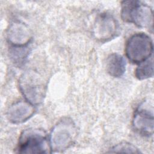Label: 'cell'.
I'll list each match as a JSON object with an SVG mask.
<instances>
[{"instance_id": "obj_1", "label": "cell", "mask_w": 154, "mask_h": 154, "mask_svg": "<svg viewBox=\"0 0 154 154\" xmlns=\"http://www.w3.org/2000/svg\"><path fill=\"white\" fill-rule=\"evenodd\" d=\"M121 17L124 22L153 30V11L147 4L135 0L122 1Z\"/></svg>"}, {"instance_id": "obj_2", "label": "cell", "mask_w": 154, "mask_h": 154, "mask_svg": "<svg viewBox=\"0 0 154 154\" xmlns=\"http://www.w3.org/2000/svg\"><path fill=\"white\" fill-rule=\"evenodd\" d=\"M76 136V128L73 120L67 117L62 119L54 125L49 136L52 152H61L69 148Z\"/></svg>"}, {"instance_id": "obj_3", "label": "cell", "mask_w": 154, "mask_h": 154, "mask_svg": "<svg viewBox=\"0 0 154 154\" xmlns=\"http://www.w3.org/2000/svg\"><path fill=\"white\" fill-rule=\"evenodd\" d=\"M17 152L20 153H52L49 137L38 129L23 131L19 138Z\"/></svg>"}, {"instance_id": "obj_4", "label": "cell", "mask_w": 154, "mask_h": 154, "mask_svg": "<svg viewBox=\"0 0 154 154\" xmlns=\"http://www.w3.org/2000/svg\"><path fill=\"white\" fill-rule=\"evenodd\" d=\"M19 89L25 99L34 105L43 102L46 85L42 77L34 70L25 72L19 79Z\"/></svg>"}, {"instance_id": "obj_5", "label": "cell", "mask_w": 154, "mask_h": 154, "mask_svg": "<svg viewBox=\"0 0 154 154\" xmlns=\"http://www.w3.org/2000/svg\"><path fill=\"white\" fill-rule=\"evenodd\" d=\"M153 42L145 33L139 32L131 35L125 45V54L130 62L139 64L152 56Z\"/></svg>"}, {"instance_id": "obj_6", "label": "cell", "mask_w": 154, "mask_h": 154, "mask_svg": "<svg viewBox=\"0 0 154 154\" xmlns=\"http://www.w3.org/2000/svg\"><path fill=\"white\" fill-rule=\"evenodd\" d=\"M92 32L96 40L102 42L109 41L119 34V23L111 14L101 13L94 20Z\"/></svg>"}, {"instance_id": "obj_7", "label": "cell", "mask_w": 154, "mask_h": 154, "mask_svg": "<svg viewBox=\"0 0 154 154\" xmlns=\"http://www.w3.org/2000/svg\"><path fill=\"white\" fill-rule=\"evenodd\" d=\"M132 127L137 132L143 136L152 135L153 133V108L147 107L145 103L140 105L134 112Z\"/></svg>"}, {"instance_id": "obj_8", "label": "cell", "mask_w": 154, "mask_h": 154, "mask_svg": "<svg viewBox=\"0 0 154 154\" xmlns=\"http://www.w3.org/2000/svg\"><path fill=\"white\" fill-rule=\"evenodd\" d=\"M8 42L13 47L27 46L32 39L30 29L23 23L19 21L11 22L6 32Z\"/></svg>"}, {"instance_id": "obj_9", "label": "cell", "mask_w": 154, "mask_h": 154, "mask_svg": "<svg viewBox=\"0 0 154 154\" xmlns=\"http://www.w3.org/2000/svg\"><path fill=\"white\" fill-rule=\"evenodd\" d=\"M34 105L26 100H19L11 104L7 111V118L13 124H20L27 121L34 114Z\"/></svg>"}, {"instance_id": "obj_10", "label": "cell", "mask_w": 154, "mask_h": 154, "mask_svg": "<svg viewBox=\"0 0 154 154\" xmlns=\"http://www.w3.org/2000/svg\"><path fill=\"white\" fill-rule=\"evenodd\" d=\"M126 66L125 59L118 53L111 54L106 60V72L110 76L114 78H120L124 75Z\"/></svg>"}, {"instance_id": "obj_11", "label": "cell", "mask_w": 154, "mask_h": 154, "mask_svg": "<svg viewBox=\"0 0 154 154\" xmlns=\"http://www.w3.org/2000/svg\"><path fill=\"white\" fill-rule=\"evenodd\" d=\"M135 70V76L139 80L146 79L153 76V65L152 56L138 64Z\"/></svg>"}, {"instance_id": "obj_12", "label": "cell", "mask_w": 154, "mask_h": 154, "mask_svg": "<svg viewBox=\"0 0 154 154\" xmlns=\"http://www.w3.org/2000/svg\"><path fill=\"white\" fill-rule=\"evenodd\" d=\"M10 54L13 62L17 64L22 63L26 58L29 51L27 46L25 47H13L11 46Z\"/></svg>"}, {"instance_id": "obj_13", "label": "cell", "mask_w": 154, "mask_h": 154, "mask_svg": "<svg viewBox=\"0 0 154 154\" xmlns=\"http://www.w3.org/2000/svg\"><path fill=\"white\" fill-rule=\"evenodd\" d=\"M108 152L111 153H139L141 152L134 145L123 142L118 144L109 149Z\"/></svg>"}]
</instances>
